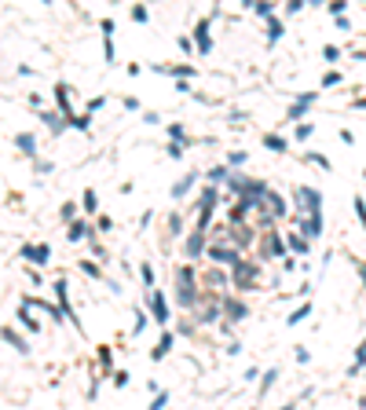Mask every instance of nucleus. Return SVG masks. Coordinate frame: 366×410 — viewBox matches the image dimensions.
<instances>
[{
  "mask_svg": "<svg viewBox=\"0 0 366 410\" xmlns=\"http://www.w3.org/2000/svg\"><path fill=\"white\" fill-rule=\"evenodd\" d=\"M150 311H154V319L161 322V326L168 322V304H165V297H161V293H150Z\"/></svg>",
  "mask_w": 366,
  "mask_h": 410,
  "instance_id": "1",
  "label": "nucleus"
},
{
  "mask_svg": "<svg viewBox=\"0 0 366 410\" xmlns=\"http://www.w3.org/2000/svg\"><path fill=\"white\" fill-rule=\"evenodd\" d=\"M22 256H30V260H37V264H48L52 249H48V246H22Z\"/></svg>",
  "mask_w": 366,
  "mask_h": 410,
  "instance_id": "2",
  "label": "nucleus"
},
{
  "mask_svg": "<svg viewBox=\"0 0 366 410\" xmlns=\"http://www.w3.org/2000/svg\"><path fill=\"white\" fill-rule=\"evenodd\" d=\"M168 348H172V333H165V337L154 344V352H150V359H154V362H161V359L168 356Z\"/></svg>",
  "mask_w": 366,
  "mask_h": 410,
  "instance_id": "3",
  "label": "nucleus"
},
{
  "mask_svg": "<svg viewBox=\"0 0 366 410\" xmlns=\"http://www.w3.org/2000/svg\"><path fill=\"white\" fill-rule=\"evenodd\" d=\"M15 147H18L22 154H33V151H37V139H33L30 132H18V136H15Z\"/></svg>",
  "mask_w": 366,
  "mask_h": 410,
  "instance_id": "4",
  "label": "nucleus"
},
{
  "mask_svg": "<svg viewBox=\"0 0 366 410\" xmlns=\"http://www.w3.org/2000/svg\"><path fill=\"white\" fill-rule=\"evenodd\" d=\"M300 198H304L308 205H312V216H318V205H322V198H318V191H315V187H304V191H300Z\"/></svg>",
  "mask_w": 366,
  "mask_h": 410,
  "instance_id": "5",
  "label": "nucleus"
},
{
  "mask_svg": "<svg viewBox=\"0 0 366 410\" xmlns=\"http://www.w3.org/2000/svg\"><path fill=\"white\" fill-rule=\"evenodd\" d=\"M194 37H198V48H202V51H209V48H212V37H209V26H205V22H198Z\"/></svg>",
  "mask_w": 366,
  "mask_h": 410,
  "instance_id": "6",
  "label": "nucleus"
},
{
  "mask_svg": "<svg viewBox=\"0 0 366 410\" xmlns=\"http://www.w3.org/2000/svg\"><path fill=\"white\" fill-rule=\"evenodd\" d=\"M4 337H7V344H15V348H18V352H22V356H30V344H26L22 337H18V333L11 330V326H7V330H4Z\"/></svg>",
  "mask_w": 366,
  "mask_h": 410,
  "instance_id": "7",
  "label": "nucleus"
},
{
  "mask_svg": "<svg viewBox=\"0 0 366 410\" xmlns=\"http://www.w3.org/2000/svg\"><path fill=\"white\" fill-rule=\"evenodd\" d=\"M312 102H315V92H308V96H300V99H297V106L289 110V117H300V114H304L308 106H312Z\"/></svg>",
  "mask_w": 366,
  "mask_h": 410,
  "instance_id": "8",
  "label": "nucleus"
},
{
  "mask_svg": "<svg viewBox=\"0 0 366 410\" xmlns=\"http://www.w3.org/2000/svg\"><path fill=\"white\" fill-rule=\"evenodd\" d=\"M264 147H267V151H275V154H282L286 151V139L282 136H264Z\"/></svg>",
  "mask_w": 366,
  "mask_h": 410,
  "instance_id": "9",
  "label": "nucleus"
},
{
  "mask_svg": "<svg viewBox=\"0 0 366 410\" xmlns=\"http://www.w3.org/2000/svg\"><path fill=\"white\" fill-rule=\"evenodd\" d=\"M194 180H198V176H194V172H191V176H183V180H180V183H176V187H172V194H176V198H180V194H187V187H191Z\"/></svg>",
  "mask_w": 366,
  "mask_h": 410,
  "instance_id": "10",
  "label": "nucleus"
},
{
  "mask_svg": "<svg viewBox=\"0 0 366 410\" xmlns=\"http://www.w3.org/2000/svg\"><path fill=\"white\" fill-rule=\"evenodd\" d=\"M308 315H312V304H304V308H297L293 315H289V326H297L300 319H308Z\"/></svg>",
  "mask_w": 366,
  "mask_h": 410,
  "instance_id": "11",
  "label": "nucleus"
},
{
  "mask_svg": "<svg viewBox=\"0 0 366 410\" xmlns=\"http://www.w3.org/2000/svg\"><path fill=\"white\" fill-rule=\"evenodd\" d=\"M84 231H88V227H84L81 220H73V223H70V242H77V238H84Z\"/></svg>",
  "mask_w": 366,
  "mask_h": 410,
  "instance_id": "12",
  "label": "nucleus"
},
{
  "mask_svg": "<svg viewBox=\"0 0 366 410\" xmlns=\"http://www.w3.org/2000/svg\"><path fill=\"white\" fill-rule=\"evenodd\" d=\"M209 253L216 256V260H234V249H223V246H212Z\"/></svg>",
  "mask_w": 366,
  "mask_h": 410,
  "instance_id": "13",
  "label": "nucleus"
},
{
  "mask_svg": "<svg viewBox=\"0 0 366 410\" xmlns=\"http://www.w3.org/2000/svg\"><path fill=\"white\" fill-rule=\"evenodd\" d=\"M187 253H191V256H198V253H202V235H194L191 242H187Z\"/></svg>",
  "mask_w": 366,
  "mask_h": 410,
  "instance_id": "14",
  "label": "nucleus"
},
{
  "mask_svg": "<svg viewBox=\"0 0 366 410\" xmlns=\"http://www.w3.org/2000/svg\"><path fill=\"white\" fill-rule=\"evenodd\" d=\"M227 315H231V319H242V315H246V308H242L238 301H231V304H227Z\"/></svg>",
  "mask_w": 366,
  "mask_h": 410,
  "instance_id": "15",
  "label": "nucleus"
},
{
  "mask_svg": "<svg viewBox=\"0 0 366 410\" xmlns=\"http://www.w3.org/2000/svg\"><path fill=\"white\" fill-rule=\"evenodd\" d=\"M209 180H212V183H223V180H227V169H223V165H216V169L209 172Z\"/></svg>",
  "mask_w": 366,
  "mask_h": 410,
  "instance_id": "16",
  "label": "nucleus"
},
{
  "mask_svg": "<svg viewBox=\"0 0 366 410\" xmlns=\"http://www.w3.org/2000/svg\"><path fill=\"white\" fill-rule=\"evenodd\" d=\"M282 33H286V26L278 22V18H271V41H278V37H282Z\"/></svg>",
  "mask_w": 366,
  "mask_h": 410,
  "instance_id": "17",
  "label": "nucleus"
},
{
  "mask_svg": "<svg viewBox=\"0 0 366 410\" xmlns=\"http://www.w3.org/2000/svg\"><path fill=\"white\" fill-rule=\"evenodd\" d=\"M318 227H322V223H318V216H312V220H304V231H308V235H318Z\"/></svg>",
  "mask_w": 366,
  "mask_h": 410,
  "instance_id": "18",
  "label": "nucleus"
},
{
  "mask_svg": "<svg viewBox=\"0 0 366 410\" xmlns=\"http://www.w3.org/2000/svg\"><path fill=\"white\" fill-rule=\"evenodd\" d=\"M275 377H278V374H275V370H267V374H264V385H260V392H267V388H271V385H275Z\"/></svg>",
  "mask_w": 366,
  "mask_h": 410,
  "instance_id": "19",
  "label": "nucleus"
},
{
  "mask_svg": "<svg viewBox=\"0 0 366 410\" xmlns=\"http://www.w3.org/2000/svg\"><path fill=\"white\" fill-rule=\"evenodd\" d=\"M363 362H366V341L355 348V366H363Z\"/></svg>",
  "mask_w": 366,
  "mask_h": 410,
  "instance_id": "20",
  "label": "nucleus"
},
{
  "mask_svg": "<svg viewBox=\"0 0 366 410\" xmlns=\"http://www.w3.org/2000/svg\"><path fill=\"white\" fill-rule=\"evenodd\" d=\"M168 403V392H161V396H154V403H150V410H161Z\"/></svg>",
  "mask_w": 366,
  "mask_h": 410,
  "instance_id": "21",
  "label": "nucleus"
},
{
  "mask_svg": "<svg viewBox=\"0 0 366 410\" xmlns=\"http://www.w3.org/2000/svg\"><path fill=\"white\" fill-rule=\"evenodd\" d=\"M289 246H293V249H297V253H304V249H308V242H304V238H297V235H293V238H289Z\"/></svg>",
  "mask_w": 366,
  "mask_h": 410,
  "instance_id": "22",
  "label": "nucleus"
},
{
  "mask_svg": "<svg viewBox=\"0 0 366 410\" xmlns=\"http://www.w3.org/2000/svg\"><path fill=\"white\" fill-rule=\"evenodd\" d=\"M84 209H88V212L96 209V194H92V191H84Z\"/></svg>",
  "mask_w": 366,
  "mask_h": 410,
  "instance_id": "23",
  "label": "nucleus"
},
{
  "mask_svg": "<svg viewBox=\"0 0 366 410\" xmlns=\"http://www.w3.org/2000/svg\"><path fill=\"white\" fill-rule=\"evenodd\" d=\"M312 136V125H297V139H308Z\"/></svg>",
  "mask_w": 366,
  "mask_h": 410,
  "instance_id": "24",
  "label": "nucleus"
},
{
  "mask_svg": "<svg viewBox=\"0 0 366 410\" xmlns=\"http://www.w3.org/2000/svg\"><path fill=\"white\" fill-rule=\"evenodd\" d=\"M322 55H326V59H330V62H333V59H337V55H341V51H337V48H333V44H326V48H322Z\"/></svg>",
  "mask_w": 366,
  "mask_h": 410,
  "instance_id": "25",
  "label": "nucleus"
},
{
  "mask_svg": "<svg viewBox=\"0 0 366 410\" xmlns=\"http://www.w3.org/2000/svg\"><path fill=\"white\" fill-rule=\"evenodd\" d=\"M355 212H359V220L366 223V205H363V198H355Z\"/></svg>",
  "mask_w": 366,
  "mask_h": 410,
  "instance_id": "26",
  "label": "nucleus"
},
{
  "mask_svg": "<svg viewBox=\"0 0 366 410\" xmlns=\"http://www.w3.org/2000/svg\"><path fill=\"white\" fill-rule=\"evenodd\" d=\"M363 282H366V267H363Z\"/></svg>",
  "mask_w": 366,
  "mask_h": 410,
  "instance_id": "27",
  "label": "nucleus"
}]
</instances>
